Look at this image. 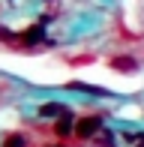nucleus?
I'll return each instance as SVG.
<instances>
[{"label": "nucleus", "mask_w": 144, "mask_h": 147, "mask_svg": "<svg viewBox=\"0 0 144 147\" xmlns=\"http://www.w3.org/2000/svg\"><path fill=\"white\" fill-rule=\"evenodd\" d=\"M99 126H102V123H99V117H84L81 123H78V135H84V138H87V135H93Z\"/></svg>", "instance_id": "obj_1"}, {"label": "nucleus", "mask_w": 144, "mask_h": 147, "mask_svg": "<svg viewBox=\"0 0 144 147\" xmlns=\"http://www.w3.org/2000/svg\"><path fill=\"white\" fill-rule=\"evenodd\" d=\"M66 114V108H63V105H42V117H63Z\"/></svg>", "instance_id": "obj_2"}, {"label": "nucleus", "mask_w": 144, "mask_h": 147, "mask_svg": "<svg viewBox=\"0 0 144 147\" xmlns=\"http://www.w3.org/2000/svg\"><path fill=\"white\" fill-rule=\"evenodd\" d=\"M69 129H72V114L66 111V114H63L60 120H57V132H60V135H66Z\"/></svg>", "instance_id": "obj_3"}, {"label": "nucleus", "mask_w": 144, "mask_h": 147, "mask_svg": "<svg viewBox=\"0 0 144 147\" xmlns=\"http://www.w3.org/2000/svg\"><path fill=\"white\" fill-rule=\"evenodd\" d=\"M111 66H114V69H135V60H129V57H117V60H111Z\"/></svg>", "instance_id": "obj_4"}, {"label": "nucleus", "mask_w": 144, "mask_h": 147, "mask_svg": "<svg viewBox=\"0 0 144 147\" xmlns=\"http://www.w3.org/2000/svg\"><path fill=\"white\" fill-rule=\"evenodd\" d=\"M24 141H21V138H18V135H12V138H6V144L3 147H21Z\"/></svg>", "instance_id": "obj_5"}]
</instances>
